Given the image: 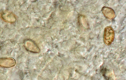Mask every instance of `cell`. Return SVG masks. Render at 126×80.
<instances>
[{
  "label": "cell",
  "mask_w": 126,
  "mask_h": 80,
  "mask_svg": "<svg viewBox=\"0 0 126 80\" xmlns=\"http://www.w3.org/2000/svg\"><path fill=\"white\" fill-rule=\"evenodd\" d=\"M114 32L113 28L110 27H106L105 29L104 40L105 43L107 45H110L113 40Z\"/></svg>",
  "instance_id": "obj_1"
},
{
  "label": "cell",
  "mask_w": 126,
  "mask_h": 80,
  "mask_svg": "<svg viewBox=\"0 0 126 80\" xmlns=\"http://www.w3.org/2000/svg\"><path fill=\"white\" fill-rule=\"evenodd\" d=\"M0 17L4 21L9 23H12L16 20V15L11 12L7 11H3L0 13Z\"/></svg>",
  "instance_id": "obj_2"
},
{
  "label": "cell",
  "mask_w": 126,
  "mask_h": 80,
  "mask_svg": "<svg viewBox=\"0 0 126 80\" xmlns=\"http://www.w3.org/2000/svg\"><path fill=\"white\" fill-rule=\"evenodd\" d=\"M102 13L107 18L112 19L115 15L114 12L112 9L109 7H104L102 9Z\"/></svg>",
  "instance_id": "obj_3"
}]
</instances>
